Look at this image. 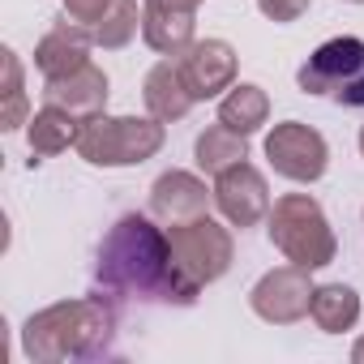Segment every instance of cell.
Instances as JSON below:
<instances>
[{
	"label": "cell",
	"mask_w": 364,
	"mask_h": 364,
	"mask_svg": "<svg viewBox=\"0 0 364 364\" xmlns=\"http://www.w3.org/2000/svg\"><path fill=\"white\" fill-rule=\"evenodd\" d=\"M107 95H112L107 90V73L99 65H82V69H73L65 77H48V86H43V99L65 107L77 120H90V116L107 112Z\"/></svg>",
	"instance_id": "obj_12"
},
{
	"label": "cell",
	"mask_w": 364,
	"mask_h": 364,
	"mask_svg": "<svg viewBox=\"0 0 364 364\" xmlns=\"http://www.w3.org/2000/svg\"><path fill=\"white\" fill-rule=\"evenodd\" d=\"M141 31V14H137V0H112V9L103 14V22L90 31L95 35V48H107V52H120L137 39Z\"/></svg>",
	"instance_id": "obj_20"
},
{
	"label": "cell",
	"mask_w": 364,
	"mask_h": 364,
	"mask_svg": "<svg viewBox=\"0 0 364 364\" xmlns=\"http://www.w3.org/2000/svg\"><path fill=\"white\" fill-rule=\"evenodd\" d=\"M180 60V77H185L189 95L202 103V99H219L223 90L236 86V48L228 39H198L185 56H176Z\"/></svg>",
	"instance_id": "obj_10"
},
{
	"label": "cell",
	"mask_w": 364,
	"mask_h": 364,
	"mask_svg": "<svg viewBox=\"0 0 364 364\" xmlns=\"http://www.w3.org/2000/svg\"><path fill=\"white\" fill-rule=\"evenodd\" d=\"M167 236H171V257H176L180 287H185V296L193 304L206 283H215L232 270V257H236L232 232L223 223H215L210 215H202V219H189V223H171Z\"/></svg>",
	"instance_id": "obj_5"
},
{
	"label": "cell",
	"mask_w": 364,
	"mask_h": 364,
	"mask_svg": "<svg viewBox=\"0 0 364 364\" xmlns=\"http://www.w3.org/2000/svg\"><path fill=\"white\" fill-rule=\"evenodd\" d=\"M198 14L193 9H154L141 5V39L159 56H185L198 39Z\"/></svg>",
	"instance_id": "obj_15"
},
{
	"label": "cell",
	"mask_w": 364,
	"mask_h": 364,
	"mask_svg": "<svg viewBox=\"0 0 364 364\" xmlns=\"http://www.w3.org/2000/svg\"><path fill=\"white\" fill-rule=\"evenodd\" d=\"M266 120H270V95L262 86H253V82H236L219 99V124H228L232 133L253 137Z\"/></svg>",
	"instance_id": "obj_17"
},
{
	"label": "cell",
	"mask_w": 364,
	"mask_h": 364,
	"mask_svg": "<svg viewBox=\"0 0 364 364\" xmlns=\"http://www.w3.org/2000/svg\"><path fill=\"white\" fill-rule=\"evenodd\" d=\"M193 159H198V167L206 176H219V171H228V167H236V163L249 159V137L245 133H232L228 124H210L206 133H198Z\"/></svg>",
	"instance_id": "obj_19"
},
{
	"label": "cell",
	"mask_w": 364,
	"mask_h": 364,
	"mask_svg": "<svg viewBox=\"0 0 364 364\" xmlns=\"http://www.w3.org/2000/svg\"><path fill=\"white\" fill-rule=\"evenodd\" d=\"M360 154H364V129H360Z\"/></svg>",
	"instance_id": "obj_26"
},
{
	"label": "cell",
	"mask_w": 364,
	"mask_h": 364,
	"mask_svg": "<svg viewBox=\"0 0 364 364\" xmlns=\"http://www.w3.org/2000/svg\"><path fill=\"white\" fill-rule=\"evenodd\" d=\"M304 95L334 99L343 107H364V39L338 35L326 39L296 73Z\"/></svg>",
	"instance_id": "obj_6"
},
{
	"label": "cell",
	"mask_w": 364,
	"mask_h": 364,
	"mask_svg": "<svg viewBox=\"0 0 364 364\" xmlns=\"http://www.w3.org/2000/svg\"><path fill=\"white\" fill-rule=\"evenodd\" d=\"M77 129H82V120H77V116H69V112H65V107H56V103H43V107L26 120L31 154H35V159H52V154H60V150L77 146Z\"/></svg>",
	"instance_id": "obj_16"
},
{
	"label": "cell",
	"mask_w": 364,
	"mask_h": 364,
	"mask_svg": "<svg viewBox=\"0 0 364 364\" xmlns=\"http://www.w3.org/2000/svg\"><path fill=\"white\" fill-rule=\"evenodd\" d=\"M90 48H95V35L69 18H60L39 43H35V69L43 77H65L82 65H90Z\"/></svg>",
	"instance_id": "obj_13"
},
{
	"label": "cell",
	"mask_w": 364,
	"mask_h": 364,
	"mask_svg": "<svg viewBox=\"0 0 364 364\" xmlns=\"http://www.w3.org/2000/svg\"><path fill=\"white\" fill-rule=\"evenodd\" d=\"M309 5H313V0H257V9H262L270 22H279V26L300 22V18L309 14Z\"/></svg>",
	"instance_id": "obj_23"
},
{
	"label": "cell",
	"mask_w": 364,
	"mask_h": 364,
	"mask_svg": "<svg viewBox=\"0 0 364 364\" xmlns=\"http://www.w3.org/2000/svg\"><path fill=\"white\" fill-rule=\"evenodd\" d=\"M266 159H270L274 176L291 180V185H313L330 167V146L313 124L283 120L266 133Z\"/></svg>",
	"instance_id": "obj_7"
},
{
	"label": "cell",
	"mask_w": 364,
	"mask_h": 364,
	"mask_svg": "<svg viewBox=\"0 0 364 364\" xmlns=\"http://www.w3.org/2000/svg\"><path fill=\"white\" fill-rule=\"evenodd\" d=\"M141 99H146V112L163 124H176V120H185L189 107L198 103L185 86V77H180V60H159L150 73H146V86H141Z\"/></svg>",
	"instance_id": "obj_14"
},
{
	"label": "cell",
	"mask_w": 364,
	"mask_h": 364,
	"mask_svg": "<svg viewBox=\"0 0 364 364\" xmlns=\"http://www.w3.org/2000/svg\"><path fill=\"white\" fill-rule=\"evenodd\" d=\"M0 69H5V112H0V129L14 133L31 120L26 116V90H22V60H18L14 48L0 52Z\"/></svg>",
	"instance_id": "obj_21"
},
{
	"label": "cell",
	"mask_w": 364,
	"mask_h": 364,
	"mask_svg": "<svg viewBox=\"0 0 364 364\" xmlns=\"http://www.w3.org/2000/svg\"><path fill=\"white\" fill-rule=\"evenodd\" d=\"M60 5H65V18H69V22L95 31V26L103 22V14L112 9V0H60Z\"/></svg>",
	"instance_id": "obj_22"
},
{
	"label": "cell",
	"mask_w": 364,
	"mask_h": 364,
	"mask_svg": "<svg viewBox=\"0 0 364 364\" xmlns=\"http://www.w3.org/2000/svg\"><path fill=\"white\" fill-rule=\"evenodd\" d=\"M141 5H154V9H193L198 14L202 0H141Z\"/></svg>",
	"instance_id": "obj_24"
},
{
	"label": "cell",
	"mask_w": 364,
	"mask_h": 364,
	"mask_svg": "<svg viewBox=\"0 0 364 364\" xmlns=\"http://www.w3.org/2000/svg\"><path fill=\"white\" fill-rule=\"evenodd\" d=\"M309 317L317 321L321 334H343V330H351V326L360 321V296H355V287H347V283H321V287H313V309H309Z\"/></svg>",
	"instance_id": "obj_18"
},
{
	"label": "cell",
	"mask_w": 364,
	"mask_h": 364,
	"mask_svg": "<svg viewBox=\"0 0 364 364\" xmlns=\"http://www.w3.org/2000/svg\"><path fill=\"white\" fill-rule=\"evenodd\" d=\"M116 338V313L103 296L60 300L26 317L22 326V351L39 364H65V360H90L103 355Z\"/></svg>",
	"instance_id": "obj_2"
},
{
	"label": "cell",
	"mask_w": 364,
	"mask_h": 364,
	"mask_svg": "<svg viewBox=\"0 0 364 364\" xmlns=\"http://www.w3.org/2000/svg\"><path fill=\"white\" fill-rule=\"evenodd\" d=\"M351 360H355V364H364V338H355V347H351Z\"/></svg>",
	"instance_id": "obj_25"
},
{
	"label": "cell",
	"mask_w": 364,
	"mask_h": 364,
	"mask_svg": "<svg viewBox=\"0 0 364 364\" xmlns=\"http://www.w3.org/2000/svg\"><path fill=\"white\" fill-rule=\"evenodd\" d=\"M215 189H206V180L198 171H185V167H171L163 171L154 185H150V210L154 219H163L167 228L171 223H189V219H202L206 206H210Z\"/></svg>",
	"instance_id": "obj_11"
},
{
	"label": "cell",
	"mask_w": 364,
	"mask_h": 364,
	"mask_svg": "<svg viewBox=\"0 0 364 364\" xmlns=\"http://www.w3.org/2000/svg\"><path fill=\"white\" fill-rule=\"evenodd\" d=\"M163 120L154 116H90L77 129V154L95 167H137L163 150Z\"/></svg>",
	"instance_id": "obj_4"
},
{
	"label": "cell",
	"mask_w": 364,
	"mask_h": 364,
	"mask_svg": "<svg viewBox=\"0 0 364 364\" xmlns=\"http://www.w3.org/2000/svg\"><path fill=\"white\" fill-rule=\"evenodd\" d=\"M266 232H270V245L291 266H304V270H321L338 253L334 228H330L321 202L309 193H283L266 215Z\"/></svg>",
	"instance_id": "obj_3"
},
{
	"label": "cell",
	"mask_w": 364,
	"mask_h": 364,
	"mask_svg": "<svg viewBox=\"0 0 364 364\" xmlns=\"http://www.w3.org/2000/svg\"><path fill=\"white\" fill-rule=\"evenodd\" d=\"M309 274L313 270L291 266V262L279 270H266L249 291V309L270 326H296L313 309V279Z\"/></svg>",
	"instance_id": "obj_8"
},
{
	"label": "cell",
	"mask_w": 364,
	"mask_h": 364,
	"mask_svg": "<svg viewBox=\"0 0 364 364\" xmlns=\"http://www.w3.org/2000/svg\"><path fill=\"white\" fill-rule=\"evenodd\" d=\"M95 283L107 296L129 300H163V304H189L176 274L171 236L146 215H120L116 228L103 236L95 257Z\"/></svg>",
	"instance_id": "obj_1"
},
{
	"label": "cell",
	"mask_w": 364,
	"mask_h": 364,
	"mask_svg": "<svg viewBox=\"0 0 364 364\" xmlns=\"http://www.w3.org/2000/svg\"><path fill=\"white\" fill-rule=\"evenodd\" d=\"M215 206L219 215L232 223V228H257L266 215H270V185H266V176L245 159L228 171L215 176Z\"/></svg>",
	"instance_id": "obj_9"
}]
</instances>
